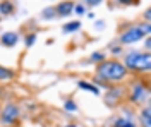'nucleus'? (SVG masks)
I'll use <instances>...</instances> for the list:
<instances>
[{"label": "nucleus", "instance_id": "obj_1", "mask_svg": "<svg viewBox=\"0 0 151 127\" xmlns=\"http://www.w3.org/2000/svg\"><path fill=\"white\" fill-rule=\"evenodd\" d=\"M127 69L122 62L119 60H108L105 59L103 62H100L96 65V79H101V81H108V83H117V81H122L127 77Z\"/></svg>", "mask_w": 151, "mask_h": 127}, {"label": "nucleus", "instance_id": "obj_2", "mask_svg": "<svg viewBox=\"0 0 151 127\" xmlns=\"http://www.w3.org/2000/svg\"><path fill=\"white\" fill-rule=\"evenodd\" d=\"M124 65L132 72H150L151 69V55L150 52H131L125 55Z\"/></svg>", "mask_w": 151, "mask_h": 127}, {"label": "nucleus", "instance_id": "obj_3", "mask_svg": "<svg viewBox=\"0 0 151 127\" xmlns=\"http://www.w3.org/2000/svg\"><path fill=\"white\" fill-rule=\"evenodd\" d=\"M150 33H151L150 22H146V24H136V26H131V28H127V29L124 31L122 34H120L119 41H120V45H132V43L141 41Z\"/></svg>", "mask_w": 151, "mask_h": 127}, {"label": "nucleus", "instance_id": "obj_4", "mask_svg": "<svg viewBox=\"0 0 151 127\" xmlns=\"http://www.w3.org/2000/svg\"><path fill=\"white\" fill-rule=\"evenodd\" d=\"M148 96H150L148 84L144 81H134V84L131 86V93H129V101L134 105H141L148 100Z\"/></svg>", "mask_w": 151, "mask_h": 127}, {"label": "nucleus", "instance_id": "obj_5", "mask_svg": "<svg viewBox=\"0 0 151 127\" xmlns=\"http://www.w3.org/2000/svg\"><path fill=\"white\" fill-rule=\"evenodd\" d=\"M21 115V110L16 103H7L5 107L2 108V112H0V120L5 124V126H14L16 124V120L19 118Z\"/></svg>", "mask_w": 151, "mask_h": 127}, {"label": "nucleus", "instance_id": "obj_6", "mask_svg": "<svg viewBox=\"0 0 151 127\" xmlns=\"http://www.w3.org/2000/svg\"><path fill=\"white\" fill-rule=\"evenodd\" d=\"M74 5L76 4L72 0H62L60 4L55 5V14L60 16V17H69L72 14V10H74Z\"/></svg>", "mask_w": 151, "mask_h": 127}, {"label": "nucleus", "instance_id": "obj_7", "mask_svg": "<svg viewBox=\"0 0 151 127\" xmlns=\"http://www.w3.org/2000/svg\"><path fill=\"white\" fill-rule=\"evenodd\" d=\"M0 43L5 45V47H16L19 43V34L16 31H7L0 36Z\"/></svg>", "mask_w": 151, "mask_h": 127}, {"label": "nucleus", "instance_id": "obj_8", "mask_svg": "<svg viewBox=\"0 0 151 127\" xmlns=\"http://www.w3.org/2000/svg\"><path fill=\"white\" fill-rule=\"evenodd\" d=\"M139 124L141 127H151V108L144 107L139 112Z\"/></svg>", "mask_w": 151, "mask_h": 127}, {"label": "nucleus", "instance_id": "obj_9", "mask_svg": "<svg viewBox=\"0 0 151 127\" xmlns=\"http://www.w3.org/2000/svg\"><path fill=\"white\" fill-rule=\"evenodd\" d=\"M77 88L84 89V91H89V93H93L94 96H100V95H101L100 88H98V86H94V84H91L89 81H77Z\"/></svg>", "mask_w": 151, "mask_h": 127}, {"label": "nucleus", "instance_id": "obj_10", "mask_svg": "<svg viewBox=\"0 0 151 127\" xmlns=\"http://www.w3.org/2000/svg\"><path fill=\"white\" fill-rule=\"evenodd\" d=\"M14 9H16V5H14L10 0H2V2H0V14H2V16H10V14H14Z\"/></svg>", "mask_w": 151, "mask_h": 127}, {"label": "nucleus", "instance_id": "obj_11", "mask_svg": "<svg viewBox=\"0 0 151 127\" xmlns=\"http://www.w3.org/2000/svg\"><path fill=\"white\" fill-rule=\"evenodd\" d=\"M81 28V22L79 21H70V22H67V24H64V33H76V31Z\"/></svg>", "mask_w": 151, "mask_h": 127}, {"label": "nucleus", "instance_id": "obj_12", "mask_svg": "<svg viewBox=\"0 0 151 127\" xmlns=\"http://www.w3.org/2000/svg\"><path fill=\"white\" fill-rule=\"evenodd\" d=\"M14 76H16L14 70H10V69L0 65V81H9V79H12Z\"/></svg>", "mask_w": 151, "mask_h": 127}, {"label": "nucleus", "instance_id": "obj_13", "mask_svg": "<svg viewBox=\"0 0 151 127\" xmlns=\"http://www.w3.org/2000/svg\"><path fill=\"white\" fill-rule=\"evenodd\" d=\"M113 127H136V124L129 118H117L113 122Z\"/></svg>", "mask_w": 151, "mask_h": 127}, {"label": "nucleus", "instance_id": "obj_14", "mask_svg": "<svg viewBox=\"0 0 151 127\" xmlns=\"http://www.w3.org/2000/svg\"><path fill=\"white\" fill-rule=\"evenodd\" d=\"M57 14H55V7H48V9H45L43 12H41V17L43 19H53Z\"/></svg>", "mask_w": 151, "mask_h": 127}, {"label": "nucleus", "instance_id": "obj_15", "mask_svg": "<svg viewBox=\"0 0 151 127\" xmlns=\"http://www.w3.org/2000/svg\"><path fill=\"white\" fill-rule=\"evenodd\" d=\"M64 110H65V112H70V113H74V112H77V105H76L72 100H65V103H64Z\"/></svg>", "mask_w": 151, "mask_h": 127}, {"label": "nucleus", "instance_id": "obj_16", "mask_svg": "<svg viewBox=\"0 0 151 127\" xmlns=\"http://www.w3.org/2000/svg\"><path fill=\"white\" fill-rule=\"evenodd\" d=\"M89 60L94 62V64H100V62H103L105 60V53H101V52H94V53H91Z\"/></svg>", "mask_w": 151, "mask_h": 127}, {"label": "nucleus", "instance_id": "obj_17", "mask_svg": "<svg viewBox=\"0 0 151 127\" xmlns=\"http://www.w3.org/2000/svg\"><path fill=\"white\" fill-rule=\"evenodd\" d=\"M35 41H36V34H35V33H31V34H28V36L24 38V45L29 48V47H33V45H35Z\"/></svg>", "mask_w": 151, "mask_h": 127}, {"label": "nucleus", "instance_id": "obj_18", "mask_svg": "<svg viewBox=\"0 0 151 127\" xmlns=\"http://www.w3.org/2000/svg\"><path fill=\"white\" fill-rule=\"evenodd\" d=\"M72 14H77V16H84V14H86V7L83 5V4H77V5H74V10H72Z\"/></svg>", "mask_w": 151, "mask_h": 127}, {"label": "nucleus", "instance_id": "obj_19", "mask_svg": "<svg viewBox=\"0 0 151 127\" xmlns=\"http://www.w3.org/2000/svg\"><path fill=\"white\" fill-rule=\"evenodd\" d=\"M86 5H89V7H96V5H100L103 0H84Z\"/></svg>", "mask_w": 151, "mask_h": 127}, {"label": "nucleus", "instance_id": "obj_20", "mask_svg": "<svg viewBox=\"0 0 151 127\" xmlns=\"http://www.w3.org/2000/svg\"><path fill=\"white\" fill-rule=\"evenodd\" d=\"M120 5H131V4H137V0H117Z\"/></svg>", "mask_w": 151, "mask_h": 127}, {"label": "nucleus", "instance_id": "obj_21", "mask_svg": "<svg viewBox=\"0 0 151 127\" xmlns=\"http://www.w3.org/2000/svg\"><path fill=\"white\" fill-rule=\"evenodd\" d=\"M120 52H122V48H120V47H113V48H112V53H115V55H119Z\"/></svg>", "mask_w": 151, "mask_h": 127}, {"label": "nucleus", "instance_id": "obj_22", "mask_svg": "<svg viewBox=\"0 0 151 127\" xmlns=\"http://www.w3.org/2000/svg\"><path fill=\"white\" fill-rule=\"evenodd\" d=\"M103 26H105V22H103V21H100V22H96V28H100V29H101Z\"/></svg>", "mask_w": 151, "mask_h": 127}, {"label": "nucleus", "instance_id": "obj_23", "mask_svg": "<svg viewBox=\"0 0 151 127\" xmlns=\"http://www.w3.org/2000/svg\"><path fill=\"white\" fill-rule=\"evenodd\" d=\"M150 14H151L150 10H146V12H144V17H146V19H148V21H150Z\"/></svg>", "mask_w": 151, "mask_h": 127}, {"label": "nucleus", "instance_id": "obj_24", "mask_svg": "<svg viewBox=\"0 0 151 127\" xmlns=\"http://www.w3.org/2000/svg\"><path fill=\"white\" fill-rule=\"evenodd\" d=\"M65 127H77V126H74V124H70V126H65Z\"/></svg>", "mask_w": 151, "mask_h": 127}, {"label": "nucleus", "instance_id": "obj_25", "mask_svg": "<svg viewBox=\"0 0 151 127\" xmlns=\"http://www.w3.org/2000/svg\"><path fill=\"white\" fill-rule=\"evenodd\" d=\"M0 95H2V89H0Z\"/></svg>", "mask_w": 151, "mask_h": 127}, {"label": "nucleus", "instance_id": "obj_26", "mask_svg": "<svg viewBox=\"0 0 151 127\" xmlns=\"http://www.w3.org/2000/svg\"><path fill=\"white\" fill-rule=\"evenodd\" d=\"M0 21H2V16H0Z\"/></svg>", "mask_w": 151, "mask_h": 127}]
</instances>
